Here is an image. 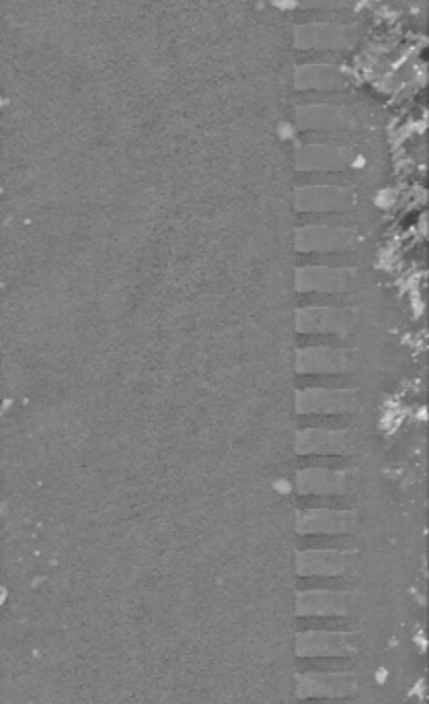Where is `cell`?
<instances>
[{"instance_id": "cell-4", "label": "cell", "mask_w": 429, "mask_h": 704, "mask_svg": "<svg viewBox=\"0 0 429 704\" xmlns=\"http://www.w3.org/2000/svg\"><path fill=\"white\" fill-rule=\"evenodd\" d=\"M352 568V556L345 552H305L298 559L300 575H345Z\"/></svg>"}, {"instance_id": "cell-1", "label": "cell", "mask_w": 429, "mask_h": 704, "mask_svg": "<svg viewBox=\"0 0 429 704\" xmlns=\"http://www.w3.org/2000/svg\"><path fill=\"white\" fill-rule=\"evenodd\" d=\"M358 651V635L336 630H307L296 639L298 658H350Z\"/></svg>"}, {"instance_id": "cell-2", "label": "cell", "mask_w": 429, "mask_h": 704, "mask_svg": "<svg viewBox=\"0 0 429 704\" xmlns=\"http://www.w3.org/2000/svg\"><path fill=\"white\" fill-rule=\"evenodd\" d=\"M358 692L353 673L308 672L296 678V694L300 698H350Z\"/></svg>"}, {"instance_id": "cell-3", "label": "cell", "mask_w": 429, "mask_h": 704, "mask_svg": "<svg viewBox=\"0 0 429 704\" xmlns=\"http://www.w3.org/2000/svg\"><path fill=\"white\" fill-rule=\"evenodd\" d=\"M353 610V595L348 592H305L298 595V606L296 611L300 616H315V618H327V616H348Z\"/></svg>"}]
</instances>
